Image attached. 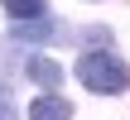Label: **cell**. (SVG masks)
<instances>
[{"instance_id":"6da1fadb","label":"cell","mask_w":130,"mask_h":120,"mask_svg":"<svg viewBox=\"0 0 130 120\" xmlns=\"http://www.w3.org/2000/svg\"><path fill=\"white\" fill-rule=\"evenodd\" d=\"M77 77L87 91H101V96H116L130 87V67L116 58V53H82L77 58Z\"/></svg>"},{"instance_id":"7a4b0ae2","label":"cell","mask_w":130,"mask_h":120,"mask_svg":"<svg viewBox=\"0 0 130 120\" xmlns=\"http://www.w3.org/2000/svg\"><path fill=\"white\" fill-rule=\"evenodd\" d=\"M68 115H72V101H63V96H39L29 106V120H68Z\"/></svg>"},{"instance_id":"3957f363","label":"cell","mask_w":130,"mask_h":120,"mask_svg":"<svg viewBox=\"0 0 130 120\" xmlns=\"http://www.w3.org/2000/svg\"><path fill=\"white\" fill-rule=\"evenodd\" d=\"M14 38H24V43H48V38H58V24H53V19H29V24H14Z\"/></svg>"},{"instance_id":"277c9868","label":"cell","mask_w":130,"mask_h":120,"mask_svg":"<svg viewBox=\"0 0 130 120\" xmlns=\"http://www.w3.org/2000/svg\"><path fill=\"white\" fill-rule=\"evenodd\" d=\"M29 77H34L39 87H48V91H58V82H63V67H58L53 58H29Z\"/></svg>"},{"instance_id":"5b68a950","label":"cell","mask_w":130,"mask_h":120,"mask_svg":"<svg viewBox=\"0 0 130 120\" xmlns=\"http://www.w3.org/2000/svg\"><path fill=\"white\" fill-rule=\"evenodd\" d=\"M43 5L48 0H5V14H14V24H29V19H43Z\"/></svg>"},{"instance_id":"8992f818","label":"cell","mask_w":130,"mask_h":120,"mask_svg":"<svg viewBox=\"0 0 130 120\" xmlns=\"http://www.w3.org/2000/svg\"><path fill=\"white\" fill-rule=\"evenodd\" d=\"M0 120H14V106H10L5 96H0Z\"/></svg>"}]
</instances>
